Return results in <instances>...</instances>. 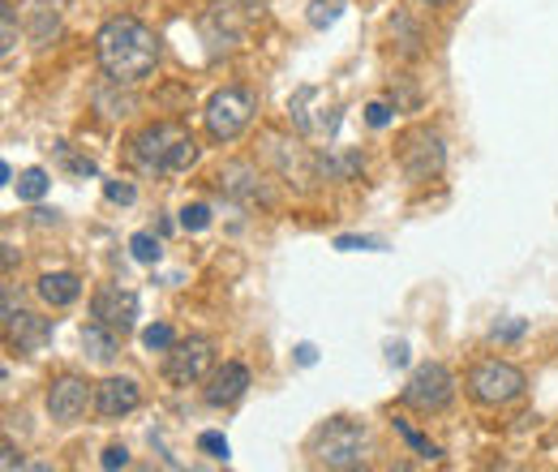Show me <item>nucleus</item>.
I'll list each match as a JSON object with an SVG mask.
<instances>
[{
	"instance_id": "f257e3e1",
	"label": "nucleus",
	"mask_w": 558,
	"mask_h": 472,
	"mask_svg": "<svg viewBox=\"0 0 558 472\" xmlns=\"http://www.w3.org/2000/svg\"><path fill=\"white\" fill-rule=\"evenodd\" d=\"M95 57L99 69L117 82V86H134L142 77H150L159 65V35L142 22V17H108L95 35Z\"/></svg>"
},
{
	"instance_id": "f03ea898",
	"label": "nucleus",
	"mask_w": 558,
	"mask_h": 472,
	"mask_svg": "<svg viewBox=\"0 0 558 472\" xmlns=\"http://www.w3.org/2000/svg\"><path fill=\"white\" fill-rule=\"evenodd\" d=\"M194 159H198V142H194V134H185L181 125H172V121L150 125V130H142L134 137V164L146 177L185 172Z\"/></svg>"
},
{
	"instance_id": "7ed1b4c3",
	"label": "nucleus",
	"mask_w": 558,
	"mask_h": 472,
	"mask_svg": "<svg viewBox=\"0 0 558 472\" xmlns=\"http://www.w3.org/2000/svg\"><path fill=\"white\" fill-rule=\"evenodd\" d=\"M365 429L349 421V416H336V421H327L318 434H314V443H310V456L323 464V469H361L365 464Z\"/></svg>"
},
{
	"instance_id": "20e7f679",
	"label": "nucleus",
	"mask_w": 558,
	"mask_h": 472,
	"mask_svg": "<svg viewBox=\"0 0 558 472\" xmlns=\"http://www.w3.org/2000/svg\"><path fill=\"white\" fill-rule=\"evenodd\" d=\"M469 396L486 408H502L524 396V374L511 361H477L469 370Z\"/></svg>"
},
{
	"instance_id": "39448f33",
	"label": "nucleus",
	"mask_w": 558,
	"mask_h": 472,
	"mask_svg": "<svg viewBox=\"0 0 558 472\" xmlns=\"http://www.w3.org/2000/svg\"><path fill=\"white\" fill-rule=\"evenodd\" d=\"M250 121H254V99H250V90L223 86V90L210 95L207 134L215 137V142H236V137L250 130Z\"/></svg>"
},
{
	"instance_id": "423d86ee",
	"label": "nucleus",
	"mask_w": 558,
	"mask_h": 472,
	"mask_svg": "<svg viewBox=\"0 0 558 472\" xmlns=\"http://www.w3.org/2000/svg\"><path fill=\"white\" fill-rule=\"evenodd\" d=\"M400 400L413 408V412H442V408H451V400H456V378H451L447 365L425 361V365L413 370V378L404 383V396Z\"/></svg>"
},
{
	"instance_id": "0eeeda50",
	"label": "nucleus",
	"mask_w": 558,
	"mask_h": 472,
	"mask_svg": "<svg viewBox=\"0 0 558 472\" xmlns=\"http://www.w3.org/2000/svg\"><path fill=\"white\" fill-rule=\"evenodd\" d=\"M210 361H215V343H210V339H203V336L181 339V343L168 348L163 374H168V383H177V387H194V383L207 378Z\"/></svg>"
},
{
	"instance_id": "6e6552de",
	"label": "nucleus",
	"mask_w": 558,
	"mask_h": 472,
	"mask_svg": "<svg viewBox=\"0 0 558 472\" xmlns=\"http://www.w3.org/2000/svg\"><path fill=\"white\" fill-rule=\"evenodd\" d=\"M250 4L245 0H219L210 4L207 17H203V35H207L210 52H232L241 39H245V26H250Z\"/></svg>"
},
{
	"instance_id": "1a4fd4ad",
	"label": "nucleus",
	"mask_w": 558,
	"mask_h": 472,
	"mask_svg": "<svg viewBox=\"0 0 558 472\" xmlns=\"http://www.w3.org/2000/svg\"><path fill=\"white\" fill-rule=\"evenodd\" d=\"M400 164H404V172H409L413 181L438 177L442 164H447L442 137L434 134V130H413V134H404V142H400Z\"/></svg>"
},
{
	"instance_id": "9d476101",
	"label": "nucleus",
	"mask_w": 558,
	"mask_h": 472,
	"mask_svg": "<svg viewBox=\"0 0 558 472\" xmlns=\"http://www.w3.org/2000/svg\"><path fill=\"white\" fill-rule=\"evenodd\" d=\"M86 404H95V391H90V383L77 378V374H65V378H57V383L48 387V416H52L57 425H77V421L86 416Z\"/></svg>"
},
{
	"instance_id": "9b49d317",
	"label": "nucleus",
	"mask_w": 558,
	"mask_h": 472,
	"mask_svg": "<svg viewBox=\"0 0 558 472\" xmlns=\"http://www.w3.org/2000/svg\"><path fill=\"white\" fill-rule=\"evenodd\" d=\"M90 314H95V323H104V327H112V331H134V323H138L142 305L134 292H121V288H99L95 292V301H90Z\"/></svg>"
},
{
	"instance_id": "f8f14e48",
	"label": "nucleus",
	"mask_w": 558,
	"mask_h": 472,
	"mask_svg": "<svg viewBox=\"0 0 558 472\" xmlns=\"http://www.w3.org/2000/svg\"><path fill=\"white\" fill-rule=\"evenodd\" d=\"M138 404H142V391H138V383H134V378H108V383H99V387H95V412H99V416H108V421L130 416Z\"/></svg>"
},
{
	"instance_id": "ddd939ff",
	"label": "nucleus",
	"mask_w": 558,
	"mask_h": 472,
	"mask_svg": "<svg viewBox=\"0 0 558 472\" xmlns=\"http://www.w3.org/2000/svg\"><path fill=\"white\" fill-rule=\"evenodd\" d=\"M250 391V370L241 361H223V370H215L207 383V404L210 408H223V404H236L241 396Z\"/></svg>"
},
{
	"instance_id": "4468645a",
	"label": "nucleus",
	"mask_w": 558,
	"mask_h": 472,
	"mask_svg": "<svg viewBox=\"0 0 558 472\" xmlns=\"http://www.w3.org/2000/svg\"><path fill=\"white\" fill-rule=\"evenodd\" d=\"M4 331L9 343L17 352H39L48 339H52V318H39V314H9L4 318Z\"/></svg>"
},
{
	"instance_id": "2eb2a0df",
	"label": "nucleus",
	"mask_w": 558,
	"mask_h": 472,
	"mask_svg": "<svg viewBox=\"0 0 558 472\" xmlns=\"http://www.w3.org/2000/svg\"><path fill=\"white\" fill-rule=\"evenodd\" d=\"M219 185H223L228 194L245 198V203L267 198V194H263V177H258L250 164H228V168H219Z\"/></svg>"
},
{
	"instance_id": "dca6fc26",
	"label": "nucleus",
	"mask_w": 558,
	"mask_h": 472,
	"mask_svg": "<svg viewBox=\"0 0 558 472\" xmlns=\"http://www.w3.org/2000/svg\"><path fill=\"white\" fill-rule=\"evenodd\" d=\"M39 296H44L48 305L65 310V305H73V301L82 296V279H77L73 270H48V275L39 279Z\"/></svg>"
},
{
	"instance_id": "f3484780",
	"label": "nucleus",
	"mask_w": 558,
	"mask_h": 472,
	"mask_svg": "<svg viewBox=\"0 0 558 472\" xmlns=\"http://www.w3.org/2000/svg\"><path fill=\"white\" fill-rule=\"evenodd\" d=\"M82 348L90 352V361L108 365V361L117 356V331H112V327H104V323H90V327L82 331Z\"/></svg>"
},
{
	"instance_id": "a211bd4d",
	"label": "nucleus",
	"mask_w": 558,
	"mask_h": 472,
	"mask_svg": "<svg viewBox=\"0 0 558 472\" xmlns=\"http://www.w3.org/2000/svg\"><path fill=\"white\" fill-rule=\"evenodd\" d=\"M361 164H365V159H361V155H340V159H336V155H323V159H318V172H323V177H327V181H349V177H356V172H361Z\"/></svg>"
},
{
	"instance_id": "6ab92c4d",
	"label": "nucleus",
	"mask_w": 558,
	"mask_h": 472,
	"mask_svg": "<svg viewBox=\"0 0 558 472\" xmlns=\"http://www.w3.org/2000/svg\"><path fill=\"white\" fill-rule=\"evenodd\" d=\"M13 185H17V198H22V203H39V198L48 194V185H52V181H48V172H44V168H26Z\"/></svg>"
},
{
	"instance_id": "aec40b11",
	"label": "nucleus",
	"mask_w": 558,
	"mask_h": 472,
	"mask_svg": "<svg viewBox=\"0 0 558 472\" xmlns=\"http://www.w3.org/2000/svg\"><path fill=\"white\" fill-rule=\"evenodd\" d=\"M340 13H344V0H314L310 4V26L314 31H327V26L340 22Z\"/></svg>"
},
{
	"instance_id": "412c9836",
	"label": "nucleus",
	"mask_w": 558,
	"mask_h": 472,
	"mask_svg": "<svg viewBox=\"0 0 558 472\" xmlns=\"http://www.w3.org/2000/svg\"><path fill=\"white\" fill-rule=\"evenodd\" d=\"M396 429H400V438H404V443H409L417 456H429V460H438V447H434L429 438H421V434L413 429V425H409V421H396Z\"/></svg>"
},
{
	"instance_id": "4be33fe9",
	"label": "nucleus",
	"mask_w": 558,
	"mask_h": 472,
	"mask_svg": "<svg viewBox=\"0 0 558 472\" xmlns=\"http://www.w3.org/2000/svg\"><path fill=\"white\" fill-rule=\"evenodd\" d=\"M142 343H146L150 352H168V348L177 343V336H172V327L155 323V327H146V331H142Z\"/></svg>"
},
{
	"instance_id": "5701e85b",
	"label": "nucleus",
	"mask_w": 558,
	"mask_h": 472,
	"mask_svg": "<svg viewBox=\"0 0 558 472\" xmlns=\"http://www.w3.org/2000/svg\"><path fill=\"white\" fill-rule=\"evenodd\" d=\"M181 228H185V232H203V228H210V206H203V203L185 206V210H181Z\"/></svg>"
},
{
	"instance_id": "b1692460",
	"label": "nucleus",
	"mask_w": 558,
	"mask_h": 472,
	"mask_svg": "<svg viewBox=\"0 0 558 472\" xmlns=\"http://www.w3.org/2000/svg\"><path fill=\"white\" fill-rule=\"evenodd\" d=\"M130 250H134L138 263H159V237H150V232H138V237L130 241Z\"/></svg>"
},
{
	"instance_id": "393cba45",
	"label": "nucleus",
	"mask_w": 558,
	"mask_h": 472,
	"mask_svg": "<svg viewBox=\"0 0 558 472\" xmlns=\"http://www.w3.org/2000/svg\"><path fill=\"white\" fill-rule=\"evenodd\" d=\"M198 451H207L210 460H228V438L215 434V429H207V434L198 438Z\"/></svg>"
},
{
	"instance_id": "a878e982",
	"label": "nucleus",
	"mask_w": 558,
	"mask_h": 472,
	"mask_svg": "<svg viewBox=\"0 0 558 472\" xmlns=\"http://www.w3.org/2000/svg\"><path fill=\"white\" fill-rule=\"evenodd\" d=\"M104 194H108V203H117V206H130L134 198H138V190H134L130 181H108Z\"/></svg>"
},
{
	"instance_id": "bb28decb",
	"label": "nucleus",
	"mask_w": 558,
	"mask_h": 472,
	"mask_svg": "<svg viewBox=\"0 0 558 472\" xmlns=\"http://www.w3.org/2000/svg\"><path fill=\"white\" fill-rule=\"evenodd\" d=\"M0 26H4V44H0V48H4V57H9V52L17 48V17H13V4L0 9Z\"/></svg>"
},
{
	"instance_id": "cd10ccee",
	"label": "nucleus",
	"mask_w": 558,
	"mask_h": 472,
	"mask_svg": "<svg viewBox=\"0 0 558 472\" xmlns=\"http://www.w3.org/2000/svg\"><path fill=\"white\" fill-rule=\"evenodd\" d=\"M365 121H369L374 130H387V121H391V108H387V104H369V108H365Z\"/></svg>"
},
{
	"instance_id": "c85d7f7f",
	"label": "nucleus",
	"mask_w": 558,
	"mask_h": 472,
	"mask_svg": "<svg viewBox=\"0 0 558 472\" xmlns=\"http://www.w3.org/2000/svg\"><path fill=\"white\" fill-rule=\"evenodd\" d=\"M99 464H104V469H125V464H130V451H125V447H108Z\"/></svg>"
},
{
	"instance_id": "c756f323",
	"label": "nucleus",
	"mask_w": 558,
	"mask_h": 472,
	"mask_svg": "<svg viewBox=\"0 0 558 472\" xmlns=\"http://www.w3.org/2000/svg\"><path fill=\"white\" fill-rule=\"evenodd\" d=\"M336 250H378V241H369V237H340Z\"/></svg>"
},
{
	"instance_id": "7c9ffc66",
	"label": "nucleus",
	"mask_w": 558,
	"mask_h": 472,
	"mask_svg": "<svg viewBox=\"0 0 558 472\" xmlns=\"http://www.w3.org/2000/svg\"><path fill=\"white\" fill-rule=\"evenodd\" d=\"M0 451H4V460H0V464H4V472H13V469H22V464H26V460H22V451H17L13 443H4Z\"/></svg>"
},
{
	"instance_id": "2f4dec72",
	"label": "nucleus",
	"mask_w": 558,
	"mask_h": 472,
	"mask_svg": "<svg viewBox=\"0 0 558 472\" xmlns=\"http://www.w3.org/2000/svg\"><path fill=\"white\" fill-rule=\"evenodd\" d=\"M296 361H301V365H314V361H318V348H314V343H301V348H296Z\"/></svg>"
},
{
	"instance_id": "473e14b6",
	"label": "nucleus",
	"mask_w": 558,
	"mask_h": 472,
	"mask_svg": "<svg viewBox=\"0 0 558 472\" xmlns=\"http://www.w3.org/2000/svg\"><path fill=\"white\" fill-rule=\"evenodd\" d=\"M387 356H391V365H404V361H409V348H404V343H391Z\"/></svg>"
},
{
	"instance_id": "72a5a7b5",
	"label": "nucleus",
	"mask_w": 558,
	"mask_h": 472,
	"mask_svg": "<svg viewBox=\"0 0 558 472\" xmlns=\"http://www.w3.org/2000/svg\"><path fill=\"white\" fill-rule=\"evenodd\" d=\"M494 336H498V339H515V336H524V323H507V327H498Z\"/></svg>"
},
{
	"instance_id": "f704fd0d",
	"label": "nucleus",
	"mask_w": 558,
	"mask_h": 472,
	"mask_svg": "<svg viewBox=\"0 0 558 472\" xmlns=\"http://www.w3.org/2000/svg\"><path fill=\"white\" fill-rule=\"evenodd\" d=\"M425 4H442V0H425Z\"/></svg>"
}]
</instances>
